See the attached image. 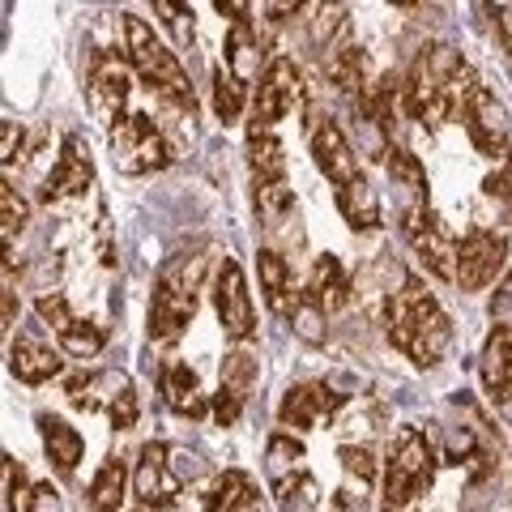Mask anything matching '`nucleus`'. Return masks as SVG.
<instances>
[{
  "label": "nucleus",
  "mask_w": 512,
  "mask_h": 512,
  "mask_svg": "<svg viewBox=\"0 0 512 512\" xmlns=\"http://www.w3.org/2000/svg\"><path fill=\"white\" fill-rule=\"evenodd\" d=\"M474 69L461 60L453 47L431 43L419 52V60L410 64L406 86H402V103L419 124L440 128L453 116H466V103L474 99Z\"/></svg>",
  "instance_id": "f257e3e1"
},
{
  "label": "nucleus",
  "mask_w": 512,
  "mask_h": 512,
  "mask_svg": "<svg viewBox=\"0 0 512 512\" xmlns=\"http://www.w3.org/2000/svg\"><path fill=\"white\" fill-rule=\"evenodd\" d=\"M384 333H389V342L402 350L414 367H436L448 355V346H453V325H448L436 295H431L419 278H406L402 291L389 295Z\"/></svg>",
  "instance_id": "f03ea898"
},
{
  "label": "nucleus",
  "mask_w": 512,
  "mask_h": 512,
  "mask_svg": "<svg viewBox=\"0 0 512 512\" xmlns=\"http://www.w3.org/2000/svg\"><path fill=\"white\" fill-rule=\"evenodd\" d=\"M205 282V252H180L163 265L150 299V338L175 342L197 316V295Z\"/></svg>",
  "instance_id": "7ed1b4c3"
},
{
  "label": "nucleus",
  "mask_w": 512,
  "mask_h": 512,
  "mask_svg": "<svg viewBox=\"0 0 512 512\" xmlns=\"http://www.w3.org/2000/svg\"><path fill=\"white\" fill-rule=\"evenodd\" d=\"M124 39H128V60H133L141 82L154 94H163L167 103L188 111V116H197V94H192L184 64L175 60V52H167V43L154 39V30L141 18H133V13H124Z\"/></svg>",
  "instance_id": "20e7f679"
},
{
  "label": "nucleus",
  "mask_w": 512,
  "mask_h": 512,
  "mask_svg": "<svg viewBox=\"0 0 512 512\" xmlns=\"http://www.w3.org/2000/svg\"><path fill=\"white\" fill-rule=\"evenodd\" d=\"M436 478V448L419 427H402L384 461V483H380V508L384 512H402L431 487Z\"/></svg>",
  "instance_id": "39448f33"
},
{
  "label": "nucleus",
  "mask_w": 512,
  "mask_h": 512,
  "mask_svg": "<svg viewBox=\"0 0 512 512\" xmlns=\"http://www.w3.org/2000/svg\"><path fill=\"white\" fill-rule=\"evenodd\" d=\"M111 137V163L124 175H150L163 171L171 163V146L167 137L158 133V124L146 116V111H133V116H120L107 128Z\"/></svg>",
  "instance_id": "423d86ee"
},
{
  "label": "nucleus",
  "mask_w": 512,
  "mask_h": 512,
  "mask_svg": "<svg viewBox=\"0 0 512 512\" xmlns=\"http://www.w3.org/2000/svg\"><path fill=\"white\" fill-rule=\"evenodd\" d=\"M406 239H410V248L419 252V261L431 269V274L444 278V282H457V244H453V235L444 231L440 214L431 210L427 201H414L406 210Z\"/></svg>",
  "instance_id": "0eeeda50"
},
{
  "label": "nucleus",
  "mask_w": 512,
  "mask_h": 512,
  "mask_svg": "<svg viewBox=\"0 0 512 512\" xmlns=\"http://www.w3.org/2000/svg\"><path fill=\"white\" fill-rule=\"evenodd\" d=\"M214 312L222 320V333L231 342H244L256 333V308H252V295H248V278L239 261H222L218 265V278H214Z\"/></svg>",
  "instance_id": "6e6552de"
},
{
  "label": "nucleus",
  "mask_w": 512,
  "mask_h": 512,
  "mask_svg": "<svg viewBox=\"0 0 512 512\" xmlns=\"http://www.w3.org/2000/svg\"><path fill=\"white\" fill-rule=\"evenodd\" d=\"M133 491H137V500L141 504H150V508H167L180 500V491H184V474L175 470V461H171V448L167 444H141V453H137V470H133Z\"/></svg>",
  "instance_id": "1a4fd4ad"
},
{
  "label": "nucleus",
  "mask_w": 512,
  "mask_h": 512,
  "mask_svg": "<svg viewBox=\"0 0 512 512\" xmlns=\"http://www.w3.org/2000/svg\"><path fill=\"white\" fill-rule=\"evenodd\" d=\"M312 158L316 167L329 175L333 184V197H346V192H355L359 184H367V175L359 171V158L350 150V141L342 137V128L333 120H320L316 133H312Z\"/></svg>",
  "instance_id": "9d476101"
},
{
  "label": "nucleus",
  "mask_w": 512,
  "mask_h": 512,
  "mask_svg": "<svg viewBox=\"0 0 512 512\" xmlns=\"http://www.w3.org/2000/svg\"><path fill=\"white\" fill-rule=\"evenodd\" d=\"M508 256V239L495 231H470L457 248V286L461 291H483L500 278Z\"/></svg>",
  "instance_id": "9b49d317"
},
{
  "label": "nucleus",
  "mask_w": 512,
  "mask_h": 512,
  "mask_svg": "<svg viewBox=\"0 0 512 512\" xmlns=\"http://www.w3.org/2000/svg\"><path fill=\"white\" fill-rule=\"evenodd\" d=\"M461 120H466V133H470L478 154L508 163V111L487 86L474 90V99L466 103V116Z\"/></svg>",
  "instance_id": "f8f14e48"
},
{
  "label": "nucleus",
  "mask_w": 512,
  "mask_h": 512,
  "mask_svg": "<svg viewBox=\"0 0 512 512\" xmlns=\"http://www.w3.org/2000/svg\"><path fill=\"white\" fill-rule=\"evenodd\" d=\"M295 99H299V69L291 60H274L261 73V86H256L248 128H274L286 111L295 107Z\"/></svg>",
  "instance_id": "ddd939ff"
},
{
  "label": "nucleus",
  "mask_w": 512,
  "mask_h": 512,
  "mask_svg": "<svg viewBox=\"0 0 512 512\" xmlns=\"http://www.w3.org/2000/svg\"><path fill=\"white\" fill-rule=\"evenodd\" d=\"M94 184V163H90V150H86V141L69 133L64 137V146H60V163L52 167V175H47V184L39 197L52 205V201H64V197H82V192Z\"/></svg>",
  "instance_id": "4468645a"
},
{
  "label": "nucleus",
  "mask_w": 512,
  "mask_h": 512,
  "mask_svg": "<svg viewBox=\"0 0 512 512\" xmlns=\"http://www.w3.org/2000/svg\"><path fill=\"white\" fill-rule=\"evenodd\" d=\"M342 402H346V393L329 389V384H295V389H286V397H282L278 419H282L286 427L308 431V427H316V423L333 419V414L342 410Z\"/></svg>",
  "instance_id": "2eb2a0df"
},
{
  "label": "nucleus",
  "mask_w": 512,
  "mask_h": 512,
  "mask_svg": "<svg viewBox=\"0 0 512 512\" xmlns=\"http://www.w3.org/2000/svg\"><path fill=\"white\" fill-rule=\"evenodd\" d=\"M90 107L94 116L107 120V128L120 120V111L128 103V86H133V77H128V69L120 64V56H94L90 64Z\"/></svg>",
  "instance_id": "dca6fc26"
},
{
  "label": "nucleus",
  "mask_w": 512,
  "mask_h": 512,
  "mask_svg": "<svg viewBox=\"0 0 512 512\" xmlns=\"http://www.w3.org/2000/svg\"><path fill=\"white\" fill-rule=\"evenodd\" d=\"M252 384H256V359L252 355L235 350V355L222 359V384H218V397H214V419L222 427H231L239 419V410H244Z\"/></svg>",
  "instance_id": "f3484780"
},
{
  "label": "nucleus",
  "mask_w": 512,
  "mask_h": 512,
  "mask_svg": "<svg viewBox=\"0 0 512 512\" xmlns=\"http://www.w3.org/2000/svg\"><path fill=\"white\" fill-rule=\"evenodd\" d=\"M205 512H269V500L244 470H222L205 495Z\"/></svg>",
  "instance_id": "a211bd4d"
},
{
  "label": "nucleus",
  "mask_w": 512,
  "mask_h": 512,
  "mask_svg": "<svg viewBox=\"0 0 512 512\" xmlns=\"http://www.w3.org/2000/svg\"><path fill=\"white\" fill-rule=\"evenodd\" d=\"M9 372L22 384H47L52 376H60V355L39 338H30V333H18L9 342Z\"/></svg>",
  "instance_id": "6ab92c4d"
},
{
  "label": "nucleus",
  "mask_w": 512,
  "mask_h": 512,
  "mask_svg": "<svg viewBox=\"0 0 512 512\" xmlns=\"http://www.w3.org/2000/svg\"><path fill=\"white\" fill-rule=\"evenodd\" d=\"M256 278H261V286H265V299H269V308H274L278 316H286V320H291V312L299 308L303 291H295L291 265L282 261V252H274V248L256 252Z\"/></svg>",
  "instance_id": "aec40b11"
},
{
  "label": "nucleus",
  "mask_w": 512,
  "mask_h": 512,
  "mask_svg": "<svg viewBox=\"0 0 512 512\" xmlns=\"http://www.w3.org/2000/svg\"><path fill=\"white\" fill-rule=\"evenodd\" d=\"M308 295L320 312H338L350 303V278H346V269L338 256H316V265H312V274H308Z\"/></svg>",
  "instance_id": "412c9836"
},
{
  "label": "nucleus",
  "mask_w": 512,
  "mask_h": 512,
  "mask_svg": "<svg viewBox=\"0 0 512 512\" xmlns=\"http://www.w3.org/2000/svg\"><path fill=\"white\" fill-rule=\"evenodd\" d=\"M163 397L175 414H184V419H205V410H210V402H205V393H201V380L188 363L163 367Z\"/></svg>",
  "instance_id": "4be33fe9"
},
{
  "label": "nucleus",
  "mask_w": 512,
  "mask_h": 512,
  "mask_svg": "<svg viewBox=\"0 0 512 512\" xmlns=\"http://www.w3.org/2000/svg\"><path fill=\"white\" fill-rule=\"evenodd\" d=\"M483 384L495 402L512 393V325H495L483 346Z\"/></svg>",
  "instance_id": "5701e85b"
},
{
  "label": "nucleus",
  "mask_w": 512,
  "mask_h": 512,
  "mask_svg": "<svg viewBox=\"0 0 512 512\" xmlns=\"http://www.w3.org/2000/svg\"><path fill=\"white\" fill-rule=\"evenodd\" d=\"M128 380L124 372H86V376H73L69 380V402L77 406V410H111V402L128 389Z\"/></svg>",
  "instance_id": "b1692460"
},
{
  "label": "nucleus",
  "mask_w": 512,
  "mask_h": 512,
  "mask_svg": "<svg viewBox=\"0 0 512 512\" xmlns=\"http://www.w3.org/2000/svg\"><path fill=\"white\" fill-rule=\"evenodd\" d=\"M39 436H43V448H47V457H52V466L60 474H73L77 461L86 453V440L77 436V427L56 419V414H39Z\"/></svg>",
  "instance_id": "393cba45"
},
{
  "label": "nucleus",
  "mask_w": 512,
  "mask_h": 512,
  "mask_svg": "<svg viewBox=\"0 0 512 512\" xmlns=\"http://www.w3.org/2000/svg\"><path fill=\"white\" fill-rule=\"evenodd\" d=\"M248 167L256 184L286 180V158H282V141L274 137V128H248Z\"/></svg>",
  "instance_id": "a878e982"
},
{
  "label": "nucleus",
  "mask_w": 512,
  "mask_h": 512,
  "mask_svg": "<svg viewBox=\"0 0 512 512\" xmlns=\"http://www.w3.org/2000/svg\"><path fill=\"white\" fill-rule=\"evenodd\" d=\"M124 487H128V466L120 457H107L90 483V512H120Z\"/></svg>",
  "instance_id": "bb28decb"
},
{
  "label": "nucleus",
  "mask_w": 512,
  "mask_h": 512,
  "mask_svg": "<svg viewBox=\"0 0 512 512\" xmlns=\"http://www.w3.org/2000/svg\"><path fill=\"white\" fill-rule=\"evenodd\" d=\"M256 56H261V43H256L252 22H235L231 39H227V69L248 86V77L256 73Z\"/></svg>",
  "instance_id": "cd10ccee"
},
{
  "label": "nucleus",
  "mask_w": 512,
  "mask_h": 512,
  "mask_svg": "<svg viewBox=\"0 0 512 512\" xmlns=\"http://www.w3.org/2000/svg\"><path fill=\"white\" fill-rule=\"evenodd\" d=\"M325 73H329V82L338 90L359 94V99H363V56H359L355 43H342L338 52L325 60Z\"/></svg>",
  "instance_id": "c85d7f7f"
},
{
  "label": "nucleus",
  "mask_w": 512,
  "mask_h": 512,
  "mask_svg": "<svg viewBox=\"0 0 512 512\" xmlns=\"http://www.w3.org/2000/svg\"><path fill=\"white\" fill-rule=\"evenodd\" d=\"M60 350L64 355H73V359H94L103 350V342H107V333L99 329V325H90V320H69V325H64L60 333Z\"/></svg>",
  "instance_id": "c756f323"
},
{
  "label": "nucleus",
  "mask_w": 512,
  "mask_h": 512,
  "mask_svg": "<svg viewBox=\"0 0 512 512\" xmlns=\"http://www.w3.org/2000/svg\"><path fill=\"white\" fill-rule=\"evenodd\" d=\"M244 99H248L244 82H239L231 69H214V116H218L222 124H235V120H239V111H244Z\"/></svg>",
  "instance_id": "7c9ffc66"
},
{
  "label": "nucleus",
  "mask_w": 512,
  "mask_h": 512,
  "mask_svg": "<svg viewBox=\"0 0 512 512\" xmlns=\"http://www.w3.org/2000/svg\"><path fill=\"white\" fill-rule=\"evenodd\" d=\"M303 457H308V448H303L295 436H274V440H269V448H265V470H269V478L299 474Z\"/></svg>",
  "instance_id": "2f4dec72"
},
{
  "label": "nucleus",
  "mask_w": 512,
  "mask_h": 512,
  "mask_svg": "<svg viewBox=\"0 0 512 512\" xmlns=\"http://www.w3.org/2000/svg\"><path fill=\"white\" fill-rule=\"evenodd\" d=\"M389 175H393V184H402L419 201L427 197V171L410 150H389Z\"/></svg>",
  "instance_id": "473e14b6"
},
{
  "label": "nucleus",
  "mask_w": 512,
  "mask_h": 512,
  "mask_svg": "<svg viewBox=\"0 0 512 512\" xmlns=\"http://www.w3.org/2000/svg\"><path fill=\"white\" fill-rule=\"evenodd\" d=\"M0 218H5V222H0V235H5V252H9V248H13V239L26 231V201H22L9 184L0 188Z\"/></svg>",
  "instance_id": "72a5a7b5"
},
{
  "label": "nucleus",
  "mask_w": 512,
  "mask_h": 512,
  "mask_svg": "<svg viewBox=\"0 0 512 512\" xmlns=\"http://www.w3.org/2000/svg\"><path fill=\"white\" fill-rule=\"evenodd\" d=\"M154 13H158V18H163V26H167L171 35H175V43H180V47H192V39H197V35H192V9H188V5H171V0H154Z\"/></svg>",
  "instance_id": "f704fd0d"
},
{
  "label": "nucleus",
  "mask_w": 512,
  "mask_h": 512,
  "mask_svg": "<svg viewBox=\"0 0 512 512\" xmlns=\"http://www.w3.org/2000/svg\"><path fill=\"white\" fill-rule=\"evenodd\" d=\"M291 325H295V333L303 342H325V312H320L308 295H303L299 308L291 312Z\"/></svg>",
  "instance_id": "c9c22d12"
},
{
  "label": "nucleus",
  "mask_w": 512,
  "mask_h": 512,
  "mask_svg": "<svg viewBox=\"0 0 512 512\" xmlns=\"http://www.w3.org/2000/svg\"><path fill=\"white\" fill-rule=\"evenodd\" d=\"M338 457H342V470L346 478H359V487H367L376 478V461H372V448H363V444H342L338 448Z\"/></svg>",
  "instance_id": "e433bc0d"
},
{
  "label": "nucleus",
  "mask_w": 512,
  "mask_h": 512,
  "mask_svg": "<svg viewBox=\"0 0 512 512\" xmlns=\"http://www.w3.org/2000/svg\"><path fill=\"white\" fill-rule=\"evenodd\" d=\"M26 500H30L26 470L13 457H5V504H9V512H26Z\"/></svg>",
  "instance_id": "4c0bfd02"
},
{
  "label": "nucleus",
  "mask_w": 512,
  "mask_h": 512,
  "mask_svg": "<svg viewBox=\"0 0 512 512\" xmlns=\"http://www.w3.org/2000/svg\"><path fill=\"white\" fill-rule=\"evenodd\" d=\"M107 414H111V427H116V431H133L137 427V393H133V384H128L116 402H111Z\"/></svg>",
  "instance_id": "58836bf2"
},
{
  "label": "nucleus",
  "mask_w": 512,
  "mask_h": 512,
  "mask_svg": "<svg viewBox=\"0 0 512 512\" xmlns=\"http://www.w3.org/2000/svg\"><path fill=\"white\" fill-rule=\"evenodd\" d=\"M35 312L47 320V329H56V333L73 320V312H69V303H64V295H43V299L35 303Z\"/></svg>",
  "instance_id": "ea45409f"
},
{
  "label": "nucleus",
  "mask_w": 512,
  "mask_h": 512,
  "mask_svg": "<svg viewBox=\"0 0 512 512\" xmlns=\"http://www.w3.org/2000/svg\"><path fill=\"white\" fill-rule=\"evenodd\" d=\"M26 512H60V491H56L52 483H39V487H30Z\"/></svg>",
  "instance_id": "a19ab883"
},
{
  "label": "nucleus",
  "mask_w": 512,
  "mask_h": 512,
  "mask_svg": "<svg viewBox=\"0 0 512 512\" xmlns=\"http://www.w3.org/2000/svg\"><path fill=\"white\" fill-rule=\"evenodd\" d=\"M0 141H5V146H0V163L13 167V158H18V150H22V128L13 120H5L0 124Z\"/></svg>",
  "instance_id": "79ce46f5"
},
{
  "label": "nucleus",
  "mask_w": 512,
  "mask_h": 512,
  "mask_svg": "<svg viewBox=\"0 0 512 512\" xmlns=\"http://www.w3.org/2000/svg\"><path fill=\"white\" fill-rule=\"evenodd\" d=\"M487 197L491 201H504V205H512V171H508V163L500 167V171H495V175H487Z\"/></svg>",
  "instance_id": "37998d69"
},
{
  "label": "nucleus",
  "mask_w": 512,
  "mask_h": 512,
  "mask_svg": "<svg viewBox=\"0 0 512 512\" xmlns=\"http://www.w3.org/2000/svg\"><path fill=\"white\" fill-rule=\"evenodd\" d=\"M495 406H500V414H504V419H508V423H512V393H508V397H504V402H495Z\"/></svg>",
  "instance_id": "c03bdc74"
},
{
  "label": "nucleus",
  "mask_w": 512,
  "mask_h": 512,
  "mask_svg": "<svg viewBox=\"0 0 512 512\" xmlns=\"http://www.w3.org/2000/svg\"><path fill=\"white\" fill-rule=\"evenodd\" d=\"M5 325H13V291H5Z\"/></svg>",
  "instance_id": "a18cd8bd"
},
{
  "label": "nucleus",
  "mask_w": 512,
  "mask_h": 512,
  "mask_svg": "<svg viewBox=\"0 0 512 512\" xmlns=\"http://www.w3.org/2000/svg\"><path fill=\"white\" fill-rule=\"evenodd\" d=\"M504 291H512V278H508V286H504Z\"/></svg>",
  "instance_id": "49530a36"
}]
</instances>
